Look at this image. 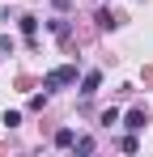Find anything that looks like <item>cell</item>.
Instances as JSON below:
<instances>
[{"label": "cell", "instance_id": "obj_1", "mask_svg": "<svg viewBox=\"0 0 153 157\" xmlns=\"http://www.w3.org/2000/svg\"><path fill=\"white\" fill-rule=\"evenodd\" d=\"M76 81V64H60V68H51L47 77H43V89H64V85H73Z\"/></svg>", "mask_w": 153, "mask_h": 157}, {"label": "cell", "instance_id": "obj_2", "mask_svg": "<svg viewBox=\"0 0 153 157\" xmlns=\"http://www.w3.org/2000/svg\"><path fill=\"white\" fill-rule=\"evenodd\" d=\"M98 85H102V72H98V68H89V72L81 77V98H94Z\"/></svg>", "mask_w": 153, "mask_h": 157}, {"label": "cell", "instance_id": "obj_3", "mask_svg": "<svg viewBox=\"0 0 153 157\" xmlns=\"http://www.w3.org/2000/svg\"><path fill=\"white\" fill-rule=\"evenodd\" d=\"M145 123H149V115H145L140 106H132V110H128V115H124V128H128V132H140V128H145Z\"/></svg>", "mask_w": 153, "mask_h": 157}, {"label": "cell", "instance_id": "obj_4", "mask_svg": "<svg viewBox=\"0 0 153 157\" xmlns=\"http://www.w3.org/2000/svg\"><path fill=\"white\" fill-rule=\"evenodd\" d=\"M73 140H76V132H73V128H60L55 136H51V144H55V149H73Z\"/></svg>", "mask_w": 153, "mask_h": 157}, {"label": "cell", "instance_id": "obj_5", "mask_svg": "<svg viewBox=\"0 0 153 157\" xmlns=\"http://www.w3.org/2000/svg\"><path fill=\"white\" fill-rule=\"evenodd\" d=\"M17 26H22V34H26V38H34V34H38V17H30V13H26Z\"/></svg>", "mask_w": 153, "mask_h": 157}, {"label": "cell", "instance_id": "obj_6", "mask_svg": "<svg viewBox=\"0 0 153 157\" xmlns=\"http://www.w3.org/2000/svg\"><path fill=\"white\" fill-rule=\"evenodd\" d=\"M94 21H98L102 30H115V26H119V21H115V17H111V9H98V17H94Z\"/></svg>", "mask_w": 153, "mask_h": 157}, {"label": "cell", "instance_id": "obj_7", "mask_svg": "<svg viewBox=\"0 0 153 157\" xmlns=\"http://www.w3.org/2000/svg\"><path fill=\"white\" fill-rule=\"evenodd\" d=\"M73 149H76L81 157H89V153H94V140H89V136H81V140H73Z\"/></svg>", "mask_w": 153, "mask_h": 157}, {"label": "cell", "instance_id": "obj_8", "mask_svg": "<svg viewBox=\"0 0 153 157\" xmlns=\"http://www.w3.org/2000/svg\"><path fill=\"white\" fill-rule=\"evenodd\" d=\"M51 34H55V38H68V21H60V17H55V21H51Z\"/></svg>", "mask_w": 153, "mask_h": 157}, {"label": "cell", "instance_id": "obj_9", "mask_svg": "<svg viewBox=\"0 0 153 157\" xmlns=\"http://www.w3.org/2000/svg\"><path fill=\"white\" fill-rule=\"evenodd\" d=\"M119 119H124V115H119L115 106H111V110H102V123H106V128H111V123H119Z\"/></svg>", "mask_w": 153, "mask_h": 157}, {"label": "cell", "instance_id": "obj_10", "mask_svg": "<svg viewBox=\"0 0 153 157\" xmlns=\"http://www.w3.org/2000/svg\"><path fill=\"white\" fill-rule=\"evenodd\" d=\"M43 106H47V89H43V94H34V98H30V110H43Z\"/></svg>", "mask_w": 153, "mask_h": 157}, {"label": "cell", "instance_id": "obj_11", "mask_svg": "<svg viewBox=\"0 0 153 157\" xmlns=\"http://www.w3.org/2000/svg\"><path fill=\"white\" fill-rule=\"evenodd\" d=\"M136 149H140V144H136V132H128L124 136V153H136Z\"/></svg>", "mask_w": 153, "mask_h": 157}, {"label": "cell", "instance_id": "obj_12", "mask_svg": "<svg viewBox=\"0 0 153 157\" xmlns=\"http://www.w3.org/2000/svg\"><path fill=\"white\" fill-rule=\"evenodd\" d=\"M51 4H55V9H60V13H64V9H68V4H73V0H51Z\"/></svg>", "mask_w": 153, "mask_h": 157}]
</instances>
